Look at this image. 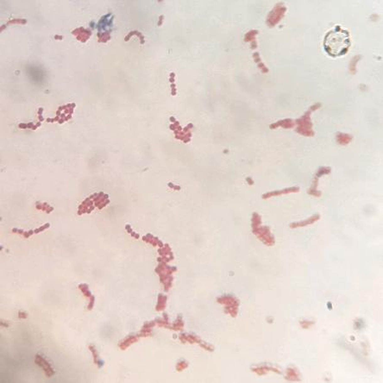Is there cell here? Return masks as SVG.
Instances as JSON below:
<instances>
[{"mask_svg": "<svg viewBox=\"0 0 383 383\" xmlns=\"http://www.w3.org/2000/svg\"><path fill=\"white\" fill-rule=\"evenodd\" d=\"M257 31H251V32H250V33H248L246 35V37H245V41H250V39H253V37L255 36V35H256Z\"/></svg>", "mask_w": 383, "mask_h": 383, "instance_id": "obj_13", "label": "cell"}, {"mask_svg": "<svg viewBox=\"0 0 383 383\" xmlns=\"http://www.w3.org/2000/svg\"><path fill=\"white\" fill-rule=\"evenodd\" d=\"M35 363L37 364L38 366L41 367V368L43 369V370L45 371V374L47 375V376L50 377L54 375L55 372H54V370H53V369L51 368V365H50L42 356L37 355V356H35Z\"/></svg>", "mask_w": 383, "mask_h": 383, "instance_id": "obj_4", "label": "cell"}, {"mask_svg": "<svg viewBox=\"0 0 383 383\" xmlns=\"http://www.w3.org/2000/svg\"><path fill=\"white\" fill-rule=\"evenodd\" d=\"M337 142H338L339 143L342 144V145H345V144H348L351 141V139H352V137L351 136H349V135H347V134H342L340 133L338 134V136H337Z\"/></svg>", "mask_w": 383, "mask_h": 383, "instance_id": "obj_8", "label": "cell"}, {"mask_svg": "<svg viewBox=\"0 0 383 383\" xmlns=\"http://www.w3.org/2000/svg\"><path fill=\"white\" fill-rule=\"evenodd\" d=\"M299 187H291V188H288V189H285V190H283V191H276V192H270V193H266V194L263 195V198H268V197H270V196H274V195H280V194H284V193H289V192H299Z\"/></svg>", "mask_w": 383, "mask_h": 383, "instance_id": "obj_6", "label": "cell"}, {"mask_svg": "<svg viewBox=\"0 0 383 383\" xmlns=\"http://www.w3.org/2000/svg\"><path fill=\"white\" fill-rule=\"evenodd\" d=\"M360 58V56H356L355 58L352 60V62L350 63V65H349V67H350V71L353 73H356V63L357 62H358V59Z\"/></svg>", "mask_w": 383, "mask_h": 383, "instance_id": "obj_11", "label": "cell"}, {"mask_svg": "<svg viewBox=\"0 0 383 383\" xmlns=\"http://www.w3.org/2000/svg\"><path fill=\"white\" fill-rule=\"evenodd\" d=\"M90 304L89 305H88V309L89 310H92V308H93V304H94V297L93 296H92V297H90Z\"/></svg>", "mask_w": 383, "mask_h": 383, "instance_id": "obj_16", "label": "cell"}, {"mask_svg": "<svg viewBox=\"0 0 383 383\" xmlns=\"http://www.w3.org/2000/svg\"><path fill=\"white\" fill-rule=\"evenodd\" d=\"M286 10H287L286 7L283 6V5H281V4H278L277 6L272 10V12L268 17L267 22H268L269 25L273 26V25H275L277 23H279L280 20L284 16Z\"/></svg>", "mask_w": 383, "mask_h": 383, "instance_id": "obj_3", "label": "cell"}, {"mask_svg": "<svg viewBox=\"0 0 383 383\" xmlns=\"http://www.w3.org/2000/svg\"><path fill=\"white\" fill-rule=\"evenodd\" d=\"M186 367H187V363H185V362H181V363L177 365V370H178L179 371H181V370L186 369Z\"/></svg>", "mask_w": 383, "mask_h": 383, "instance_id": "obj_14", "label": "cell"}, {"mask_svg": "<svg viewBox=\"0 0 383 383\" xmlns=\"http://www.w3.org/2000/svg\"><path fill=\"white\" fill-rule=\"evenodd\" d=\"M279 125H281V126H283L284 128H293V127L294 126V123L293 120L291 119H285V120H282V121H280V122H278V123H276L275 124H272L270 126V128H276V127H278Z\"/></svg>", "mask_w": 383, "mask_h": 383, "instance_id": "obj_7", "label": "cell"}, {"mask_svg": "<svg viewBox=\"0 0 383 383\" xmlns=\"http://www.w3.org/2000/svg\"><path fill=\"white\" fill-rule=\"evenodd\" d=\"M89 349H91V351H92V353H93V357H94V362H95L96 363H99V357H98V353H97V351H96V349H94V347L92 345L89 346Z\"/></svg>", "mask_w": 383, "mask_h": 383, "instance_id": "obj_12", "label": "cell"}, {"mask_svg": "<svg viewBox=\"0 0 383 383\" xmlns=\"http://www.w3.org/2000/svg\"><path fill=\"white\" fill-rule=\"evenodd\" d=\"M319 218V215H314L311 217V218H308L307 220H305L304 222H299L295 223V224H292L291 227L292 228H297V227H302V226H305L310 224H313L315 221H317Z\"/></svg>", "mask_w": 383, "mask_h": 383, "instance_id": "obj_5", "label": "cell"}, {"mask_svg": "<svg viewBox=\"0 0 383 383\" xmlns=\"http://www.w3.org/2000/svg\"><path fill=\"white\" fill-rule=\"evenodd\" d=\"M311 109V110L305 113L301 118L296 121L298 123L297 131L305 137H311L314 135V132L312 131V123H311V118H310V114L315 109H312V107Z\"/></svg>", "mask_w": 383, "mask_h": 383, "instance_id": "obj_2", "label": "cell"}, {"mask_svg": "<svg viewBox=\"0 0 383 383\" xmlns=\"http://www.w3.org/2000/svg\"><path fill=\"white\" fill-rule=\"evenodd\" d=\"M18 317L20 318H27V313L23 311H20L18 312Z\"/></svg>", "mask_w": 383, "mask_h": 383, "instance_id": "obj_15", "label": "cell"}, {"mask_svg": "<svg viewBox=\"0 0 383 383\" xmlns=\"http://www.w3.org/2000/svg\"><path fill=\"white\" fill-rule=\"evenodd\" d=\"M350 44L349 33L339 25L329 31L324 41L325 50L332 57H339L345 55Z\"/></svg>", "mask_w": 383, "mask_h": 383, "instance_id": "obj_1", "label": "cell"}, {"mask_svg": "<svg viewBox=\"0 0 383 383\" xmlns=\"http://www.w3.org/2000/svg\"><path fill=\"white\" fill-rule=\"evenodd\" d=\"M79 289L83 292V294H85V296H86V297H92V295H91V294H90V292L88 291V286H87V285H86V284L79 285Z\"/></svg>", "mask_w": 383, "mask_h": 383, "instance_id": "obj_10", "label": "cell"}, {"mask_svg": "<svg viewBox=\"0 0 383 383\" xmlns=\"http://www.w3.org/2000/svg\"><path fill=\"white\" fill-rule=\"evenodd\" d=\"M137 340V338H136V337H128V338H126L124 341H123L121 344H120V348L122 349H125L128 347L129 345H130L132 343L136 342Z\"/></svg>", "mask_w": 383, "mask_h": 383, "instance_id": "obj_9", "label": "cell"}]
</instances>
